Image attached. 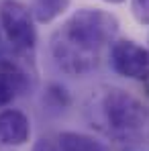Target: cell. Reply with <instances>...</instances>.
Here are the masks:
<instances>
[{
  "label": "cell",
  "instance_id": "obj_1",
  "mask_svg": "<svg viewBox=\"0 0 149 151\" xmlns=\"http://www.w3.org/2000/svg\"><path fill=\"white\" fill-rule=\"evenodd\" d=\"M119 19L102 8H80L51 35V57L68 76H86L96 70L100 49L114 43Z\"/></svg>",
  "mask_w": 149,
  "mask_h": 151
},
{
  "label": "cell",
  "instance_id": "obj_2",
  "mask_svg": "<svg viewBox=\"0 0 149 151\" xmlns=\"http://www.w3.org/2000/svg\"><path fill=\"white\" fill-rule=\"evenodd\" d=\"M86 116L90 127H96L106 137L129 141L147 127L149 108L123 88L104 86L88 98Z\"/></svg>",
  "mask_w": 149,
  "mask_h": 151
},
{
  "label": "cell",
  "instance_id": "obj_3",
  "mask_svg": "<svg viewBox=\"0 0 149 151\" xmlns=\"http://www.w3.org/2000/svg\"><path fill=\"white\" fill-rule=\"evenodd\" d=\"M31 8L19 0H2L0 2V27L8 39V43L19 51L29 53L37 45V27Z\"/></svg>",
  "mask_w": 149,
  "mask_h": 151
},
{
  "label": "cell",
  "instance_id": "obj_4",
  "mask_svg": "<svg viewBox=\"0 0 149 151\" xmlns=\"http://www.w3.org/2000/svg\"><path fill=\"white\" fill-rule=\"evenodd\" d=\"M112 70L123 78L145 82L149 80V49L133 39H119L108 53Z\"/></svg>",
  "mask_w": 149,
  "mask_h": 151
},
{
  "label": "cell",
  "instance_id": "obj_5",
  "mask_svg": "<svg viewBox=\"0 0 149 151\" xmlns=\"http://www.w3.org/2000/svg\"><path fill=\"white\" fill-rule=\"evenodd\" d=\"M31 139V121L19 108L0 110V145L23 147Z\"/></svg>",
  "mask_w": 149,
  "mask_h": 151
},
{
  "label": "cell",
  "instance_id": "obj_6",
  "mask_svg": "<svg viewBox=\"0 0 149 151\" xmlns=\"http://www.w3.org/2000/svg\"><path fill=\"white\" fill-rule=\"evenodd\" d=\"M57 151H106V147L90 135L63 131L57 137Z\"/></svg>",
  "mask_w": 149,
  "mask_h": 151
},
{
  "label": "cell",
  "instance_id": "obj_7",
  "mask_svg": "<svg viewBox=\"0 0 149 151\" xmlns=\"http://www.w3.org/2000/svg\"><path fill=\"white\" fill-rule=\"evenodd\" d=\"M0 80L6 86H10L17 92V96L29 88V74L25 72V68H21L19 61L10 57H0Z\"/></svg>",
  "mask_w": 149,
  "mask_h": 151
},
{
  "label": "cell",
  "instance_id": "obj_8",
  "mask_svg": "<svg viewBox=\"0 0 149 151\" xmlns=\"http://www.w3.org/2000/svg\"><path fill=\"white\" fill-rule=\"evenodd\" d=\"M70 4L72 0H31L29 8L39 25H49L70 8Z\"/></svg>",
  "mask_w": 149,
  "mask_h": 151
},
{
  "label": "cell",
  "instance_id": "obj_9",
  "mask_svg": "<svg viewBox=\"0 0 149 151\" xmlns=\"http://www.w3.org/2000/svg\"><path fill=\"white\" fill-rule=\"evenodd\" d=\"M45 100L55 108H66V106H70L72 98H70V92L61 84H49L45 90Z\"/></svg>",
  "mask_w": 149,
  "mask_h": 151
},
{
  "label": "cell",
  "instance_id": "obj_10",
  "mask_svg": "<svg viewBox=\"0 0 149 151\" xmlns=\"http://www.w3.org/2000/svg\"><path fill=\"white\" fill-rule=\"evenodd\" d=\"M131 14L141 27H149V0H131Z\"/></svg>",
  "mask_w": 149,
  "mask_h": 151
},
{
  "label": "cell",
  "instance_id": "obj_11",
  "mask_svg": "<svg viewBox=\"0 0 149 151\" xmlns=\"http://www.w3.org/2000/svg\"><path fill=\"white\" fill-rule=\"evenodd\" d=\"M14 98H17V92L0 80V110H2V108H6L10 102L14 100Z\"/></svg>",
  "mask_w": 149,
  "mask_h": 151
},
{
  "label": "cell",
  "instance_id": "obj_12",
  "mask_svg": "<svg viewBox=\"0 0 149 151\" xmlns=\"http://www.w3.org/2000/svg\"><path fill=\"white\" fill-rule=\"evenodd\" d=\"M31 151H57V143H53L51 139H39Z\"/></svg>",
  "mask_w": 149,
  "mask_h": 151
},
{
  "label": "cell",
  "instance_id": "obj_13",
  "mask_svg": "<svg viewBox=\"0 0 149 151\" xmlns=\"http://www.w3.org/2000/svg\"><path fill=\"white\" fill-rule=\"evenodd\" d=\"M102 2H106V4H123L125 0H102Z\"/></svg>",
  "mask_w": 149,
  "mask_h": 151
}]
</instances>
